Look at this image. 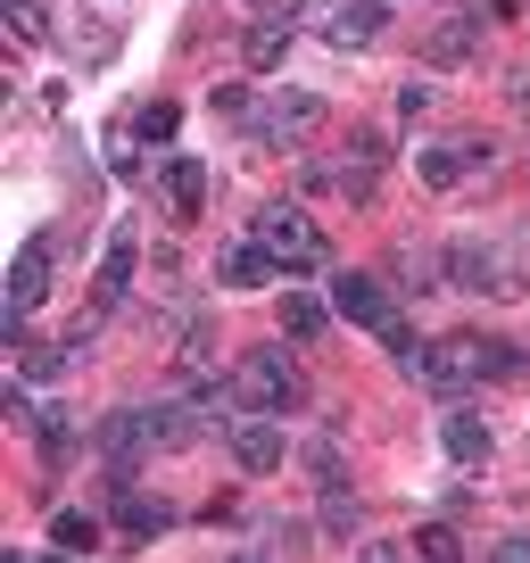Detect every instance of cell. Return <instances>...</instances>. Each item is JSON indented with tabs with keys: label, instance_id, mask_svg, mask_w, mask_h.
<instances>
[{
	"label": "cell",
	"instance_id": "1",
	"mask_svg": "<svg viewBox=\"0 0 530 563\" xmlns=\"http://www.w3.org/2000/svg\"><path fill=\"white\" fill-rule=\"evenodd\" d=\"M522 373V356L506 349V340H431L423 365H415V382L431 389H473V382H514Z\"/></svg>",
	"mask_w": 530,
	"mask_h": 563
},
{
	"label": "cell",
	"instance_id": "2",
	"mask_svg": "<svg viewBox=\"0 0 530 563\" xmlns=\"http://www.w3.org/2000/svg\"><path fill=\"white\" fill-rule=\"evenodd\" d=\"M232 398H241V415H290V406L307 398L299 365H290L283 349H249L241 373H232Z\"/></svg>",
	"mask_w": 530,
	"mask_h": 563
},
{
	"label": "cell",
	"instance_id": "3",
	"mask_svg": "<svg viewBox=\"0 0 530 563\" xmlns=\"http://www.w3.org/2000/svg\"><path fill=\"white\" fill-rule=\"evenodd\" d=\"M257 249L283 265V274L323 265V232H316V216H307V208H265V216H257Z\"/></svg>",
	"mask_w": 530,
	"mask_h": 563
},
{
	"label": "cell",
	"instance_id": "4",
	"mask_svg": "<svg viewBox=\"0 0 530 563\" xmlns=\"http://www.w3.org/2000/svg\"><path fill=\"white\" fill-rule=\"evenodd\" d=\"M448 274H456L464 290H481V299H514V290H522V265H514L506 241H456L448 249Z\"/></svg>",
	"mask_w": 530,
	"mask_h": 563
},
{
	"label": "cell",
	"instance_id": "5",
	"mask_svg": "<svg viewBox=\"0 0 530 563\" xmlns=\"http://www.w3.org/2000/svg\"><path fill=\"white\" fill-rule=\"evenodd\" d=\"M323 124V100L316 91H283V100H265L257 117H249V133L265 141V150H290V141H307Z\"/></svg>",
	"mask_w": 530,
	"mask_h": 563
},
{
	"label": "cell",
	"instance_id": "6",
	"mask_svg": "<svg viewBox=\"0 0 530 563\" xmlns=\"http://www.w3.org/2000/svg\"><path fill=\"white\" fill-rule=\"evenodd\" d=\"M489 166V141H431L423 158H415V175L431 183V191H456L464 175H481Z\"/></svg>",
	"mask_w": 530,
	"mask_h": 563
},
{
	"label": "cell",
	"instance_id": "7",
	"mask_svg": "<svg viewBox=\"0 0 530 563\" xmlns=\"http://www.w3.org/2000/svg\"><path fill=\"white\" fill-rule=\"evenodd\" d=\"M290 448H283V431H274V415H249V422H232V464H241V473H274V464H283Z\"/></svg>",
	"mask_w": 530,
	"mask_h": 563
},
{
	"label": "cell",
	"instance_id": "8",
	"mask_svg": "<svg viewBox=\"0 0 530 563\" xmlns=\"http://www.w3.org/2000/svg\"><path fill=\"white\" fill-rule=\"evenodd\" d=\"M332 307H340L349 323H373V332L389 323V290H382L373 274H332Z\"/></svg>",
	"mask_w": 530,
	"mask_h": 563
},
{
	"label": "cell",
	"instance_id": "9",
	"mask_svg": "<svg viewBox=\"0 0 530 563\" xmlns=\"http://www.w3.org/2000/svg\"><path fill=\"white\" fill-rule=\"evenodd\" d=\"M382 0H332V18H323V42H340V51H365L373 34H382Z\"/></svg>",
	"mask_w": 530,
	"mask_h": 563
},
{
	"label": "cell",
	"instance_id": "10",
	"mask_svg": "<svg viewBox=\"0 0 530 563\" xmlns=\"http://www.w3.org/2000/svg\"><path fill=\"white\" fill-rule=\"evenodd\" d=\"M42 290H51V241H25L18 265H9V316L42 307Z\"/></svg>",
	"mask_w": 530,
	"mask_h": 563
},
{
	"label": "cell",
	"instance_id": "11",
	"mask_svg": "<svg viewBox=\"0 0 530 563\" xmlns=\"http://www.w3.org/2000/svg\"><path fill=\"white\" fill-rule=\"evenodd\" d=\"M124 282H133V241H108V257H100V290H91V316H108V307L124 299Z\"/></svg>",
	"mask_w": 530,
	"mask_h": 563
},
{
	"label": "cell",
	"instance_id": "12",
	"mask_svg": "<svg viewBox=\"0 0 530 563\" xmlns=\"http://www.w3.org/2000/svg\"><path fill=\"white\" fill-rule=\"evenodd\" d=\"M440 448H448L456 464H489V431H481V422L464 415V406H456V415L440 422Z\"/></svg>",
	"mask_w": 530,
	"mask_h": 563
},
{
	"label": "cell",
	"instance_id": "13",
	"mask_svg": "<svg viewBox=\"0 0 530 563\" xmlns=\"http://www.w3.org/2000/svg\"><path fill=\"white\" fill-rule=\"evenodd\" d=\"M117 522H124V539H158L175 514H166L158 497H117Z\"/></svg>",
	"mask_w": 530,
	"mask_h": 563
},
{
	"label": "cell",
	"instance_id": "14",
	"mask_svg": "<svg viewBox=\"0 0 530 563\" xmlns=\"http://www.w3.org/2000/svg\"><path fill=\"white\" fill-rule=\"evenodd\" d=\"M224 282H232V290H265V282H274V257H265L257 241L232 249V257H224Z\"/></svg>",
	"mask_w": 530,
	"mask_h": 563
},
{
	"label": "cell",
	"instance_id": "15",
	"mask_svg": "<svg viewBox=\"0 0 530 563\" xmlns=\"http://www.w3.org/2000/svg\"><path fill=\"white\" fill-rule=\"evenodd\" d=\"M241 51H249V67H283V51H290V25H283V18L249 25V42H241Z\"/></svg>",
	"mask_w": 530,
	"mask_h": 563
},
{
	"label": "cell",
	"instance_id": "16",
	"mask_svg": "<svg viewBox=\"0 0 530 563\" xmlns=\"http://www.w3.org/2000/svg\"><path fill=\"white\" fill-rule=\"evenodd\" d=\"M373 340H382V349H389V365H407V373L423 365V349H431V340H415V323H407V316H389V323H382V332H373Z\"/></svg>",
	"mask_w": 530,
	"mask_h": 563
},
{
	"label": "cell",
	"instance_id": "17",
	"mask_svg": "<svg viewBox=\"0 0 530 563\" xmlns=\"http://www.w3.org/2000/svg\"><path fill=\"white\" fill-rule=\"evenodd\" d=\"M283 332H290V340H316V332H323V299H307V290H283Z\"/></svg>",
	"mask_w": 530,
	"mask_h": 563
},
{
	"label": "cell",
	"instance_id": "18",
	"mask_svg": "<svg viewBox=\"0 0 530 563\" xmlns=\"http://www.w3.org/2000/svg\"><path fill=\"white\" fill-rule=\"evenodd\" d=\"M431 67H456V58H473V25H440V34L423 42Z\"/></svg>",
	"mask_w": 530,
	"mask_h": 563
},
{
	"label": "cell",
	"instance_id": "19",
	"mask_svg": "<svg viewBox=\"0 0 530 563\" xmlns=\"http://www.w3.org/2000/svg\"><path fill=\"white\" fill-rule=\"evenodd\" d=\"M166 191H175V208H183V216H199V199H208V175H199L191 158H175V175H166Z\"/></svg>",
	"mask_w": 530,
	"mask_h": 563
},
{
	"label": "cell",
	"instance_id": "20",
	"mask_svg": "<svg viewBox=\"0 0 530 563\" xmlns=\"http://www.w3.org/2000/svg\"><path fill=\"white\" fill-rule=\"evenodd\" d=\"M67 340H58V349H18V373H25V382H51V373H67Z\"/></svg>",
	"mask_w": 530,
	"mask_h": 563
},
{
	"label": "cell",
	"instance_id": "21",
	"mask_svg": "<svg viewBox=\"0 0 530 563\" xmlns=\"http://www.w3.org/2000/svg\"><path fill=\"white\" fill-rule=\"evenodd\" d=\"M415 547H423V563H456L464 555V539L448 522H423V530H415Z\"/></svg>",
	"mask_w": 530,
	"mask_h": 563
},
{
	"label": "cell",
	"instance_id": "22",
	"mask_svg": "<svg viewBox=\"0 0 530 563\" xmlns=\"http://www.w3.org/2000/svg\"><path fill=\"white\" fill-rule=\"evenodd\" d=\"M51 547L84 555V547H91V514H58V522H51Z\"/></svg>",
	"mask_w": 530,
	"mask_h": 563
},
{
	"label": "cell",
	"instance_id": "23",
	"mask_svg": "<svg viewBox=\"0 0 530 563\" xmlns=\"http://www.w3.org/2000/svg\"><path fill=\"white\" fill-rule=\"evenodd\" d=\"M175 124H183V117H175L166 100H158V108H142V141H175Z\"/></svg>",
	"mask_w": 530,
	"mask_h": 563
},
{
	"label": "cell",
	"instance_id": "24",
	"mask_svg": "<svg viewBox=\"0 0 530 563\" xmlns=\"http://www.w3.org/2000/svg\"><path fill=\"white\" fill-rule=\"evenodd\" d=\"M0 415L18 422V431H34V398H25V389H9V398H0Z\"/></svg>",
	"mask_w": 530,
	"mask_h": 563
},
{
	"label": "cell",
	"instance_id": "25",
	"mask_svg": "<svg viewBox=\"0 0 530 563\" xmlns=\"http://www.w3.org/2000/svg\"><path fill=\"white\" fill-rule=\"evenodd\" d=\"M489 563H530V539H497V547H489Z\"/></svg>",
	"mask_w": 530,
	"mask_h": 563
},
{
	"label": "cell",
	"instance_id": "26",
	"mask_svg": "<svg viewBox=\"0 0 530 563\" xmlns=\"http://www.w3.org/2000/svg\"><path fill=\"white\" fill-rule=\"evenodd\" d=\"M506 91H514V108H530V67H522V75H514V84H506Z\"/></svg>",
	"mask_w": 530,
	"mask_h": 563
},
{
	"label": "cell",
	"instance_id": "27",
	"mask_svg": "<svg viewBox=\"0 0 530 563\" xmlns=\"http://www.w3.org/2000/svg\"><path fill=\"white\" fill-rule=\"evenodd\" d=\"M232 563H265V555H257V547H241V555H232Z\"/></svg>",
	"mask_w": 530,
	"mask_h": 563
}]
</instances>
